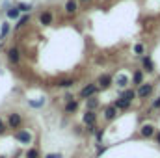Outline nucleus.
I'll use <instances>...</instances> for the list:
<instances>
[{
    "mask_svg": "<svg viewBox=\"0 0 160 158\" xmlns=\"http://www.w3.org/2000/svg\"><path fill=\"white\" fill-rule=\"evenodd\" d=\"M153 108H160V97L155 101V102H153Z\"/></svg>",
    "mask_w": 160,
    "mask_h": 158,
    "instance_id": "nucleus-28",
    "label": "nucleus"
},
{
    "mask_svg": "<svg viewBox=\"0 0 160 158\" xmlns=\"http://www.w3.org/2000/svg\"><path fill=\"white\" fill-rule=\"evenodd\" d=\"M114 106H116L118 110H127V108L130 106V102H128L127 99H123V97H119V99H118V101L114 102Z\"/></svg>",
    "mask_w": 160,
    "mask_h": 158,
    "instance_id": "nucleus-14",
    "label": "nucleus"
},
{
    "mask_svg": "<svg viewBox=\"0 0 160 158\" xmlns=\"http://www.w3.org/2000/svg\"><path fill=\"white\" fill-rule=\"evenodd\" d=\"M6 15H8V19L19 21V19H21V9H19L17 6H13V7H9V9H8V13H6Z\"/></svg>",
    "mask_w": 160,
    "mask_h": 158,
    "instance_id": "nucleus-11",
    "label": "nucleus"
},
{
    "mask_svg": "<svg viewBox=\"0 0 160 158\" xmlns=\"http://www.w3.org/2000/svg\"><path fill=\"white\" fill-rule=\"evenodd\" d=\"M15 140L19 143H22V145H28V143H32V134L28 130H17L15 132Z\"/></svg>",
    "mask_w": 160,
    "mask_h": 158,
    "instance_id": "nucleus-2",
    "label": "nucleus"
},
{
    "mask_svg": "<svg viewBox=\"0 0 160 158\" xmlns=\"http://www.w3.org/2000/svg\"><path fill=\"white\" fill-rule=\"evenodd\" d=\"M97 91H99V86L97 84H88V86H84L82 89H80V99H91V97H95L97 95Z\"/></svg>",
    "mask_w": 160,
    "mask_h": 158,
    "instance_id": "nucleus-1",
    "label": "nucleus"
},
{
    "mask_svg": "<svg viewBox=\"0 0 160 158\" xmlns=\"http://www.w3.org/2000/svg\"><path fill=\"white\" fill-rule=\"evenodd\" d=\"M30 104H32V106H36V108H39V106H43V104H45V99H41V101H32Z\"/></svg>",
    "mask_w": 160,
    "mask_h": 158,
    "instance_id": "nucleus-26",
    "label": "nucleus"
},
{
    "mask_svg": "<svg viewBox=\"0 0 160 158\" xmlns=\"http://www.w3.org/2000/svg\"><path fill=\"white\" fill-rule=\"evenodd\" d=\"M95 121H97V116H95V112H86L84 114V123L88 125V126H95Z\"/></svg>",
    "mask_w": 160,
    "mask_h": 158,
    "instance_id": "nucleus-10",
    "label": "nucleus"
},
{
    "mask_svg": "<svg viewBox=\"0 0 160 158\" xmlns=\"http://www.w3.org/2000/svg\"><path fill=\"white\" fill-rule=\"evenodd\" d=\"M52 21H54V17H52V11H48V9L43 11V13L39 15V22L43 24V26H50Z\"/></svg>",
    "mask_w": 160,
    "mask_h": 158,
    "instance_id": "nucleus-7",
    "label": "nucleus"
},
{
    "mask_svg": "<svg viewBox=\"0 0 160 158\" xmlns=\"http://www.w3.org/2000/svg\"><path fill=\"white\" fill-rule=\"evenodd\" d=\"M28 22H30V15L26 13V15H22V17H21L19 21H17V24H15V28H22V26H26Z\"/></svg>",
    "mask_w": 160,
    "mask_h": 158,
    "instance_id": "nucleus-20",
    "label": "nucleus"
},
{
    "mask_svg": "<svg viewBox=\"0 0 160 158\" xmlns=\"http://www.w3.org/2000/svg\"><path fill=\"white\" fill-rule=\"evenodd\" d=\"M142 136H143V138L155 136V126H153V125H143V126H142Z\"/></svg>",
    "mask_w": 160,
    "mask_h": 158,
    "instance_id": "nucleus-13",
    "label": "nucleus"
},
{
    "mask_svg": "<svg viewBox=\"0 0 160 158\" xmlns=\"http://www.w3.org/2000/svg\"><path fill=\"white\" fill-rule=\"evenodd\" d=\"M134 52H136V54H143V45H142V43L134 45Z\"/></svg>",
    "mask_w": 160,
    "mask_h": 158,
    "instance_id": "nucleus-25",
    "label": "nucleus"
},
{
    "mask_svg": "<svg viewBox=\"0 0 160 158\" xmlns=\"http://www.w3.org/2000/svg\"><path fill=\"white\" fill-rule=\"evenodd\" d=\"M132 84H134V86H142V84H143V73H142V71H136V73L132 75Z\"/></svg>",
    "mask_w": 160,
    "mask_h": 158,
    "instance_id": "nucleus-16",
    "label": "nucleus"
},
{
    "mask_svg": "<svg viewBox=\"0 0 160 158\" xmlns=\"http://www.w3.org/2000/svg\"><path fill=\"white\" fill-rule=\"evenodd\" d=\"M112 82H114V78L110 75H101L97 80V86H99V89H108L112 86Z\"/></svg>",
    "mask_w": 160,
    "mask_h": 158,
    "instance_id": "nucleus-4",
    "label": "nucleus"
},
{
    "mask_svg": "<svg viewBox=\"0 0 160 158\" xmlns=\"http://www.w3.org/2000/svg\"><path fill=\"white\" fill-rule=\"evenodd\" d=\"M80 2H89V0H80Z\"/></svg>",
    "mask_w": 160,
    "mask_h": 158,
    "instance_id": "nucleus-31",
    "label": "nucleus"
},
{
    "mask_svg": "<svg viewBox=\"0 0 160 158\" xmlns=\"http://www.w3.org/2000/svg\"><path fill=\"white\" fill-rule=\"evenodd\" d=\"M104 117L108 119V121H112V119H116L118 117V108L112 104V106H106L104 108Z\"/></svg>",
    "mask_w": 160,
    "mask_h": 158,
    "instance_id": "nucleus-9",
    "label": "nucleus"
},
{
    "mask_svg": "<svg viewBox=\"0 0 160 158\" xmlns=\"http://www.w3.org/2000/svg\"><path fill=\"white\" fill-rule=\"evenodd\" d=\"M142 62H143V67H145V71H149V73H151V71H155V65H153V62H151V58H147V56H143V60H142Z\"/></svg>",
    "mask_w": 160,
    "mask_h": 158,
    "instance_id": "nucleus-21",
    "label": "nucleus"
},
{
    "mask_svg": "<svg viewBox=\"0 0 160 158\" xmlns=\"http://www.w3.org/2000/svg\"><path fill=\"white\" fill-rule=\"evenodd\" d=\"M151 93H153V84H142V86H138V89H136V95H138L140 99H147Z\"/></svg>",
    "mask_w": 160,
    "mask_h": 158,
    "instance_id": "nucleus-3",
    "label": "nucleus"
},
{
    "mask_svg": "<svg viewBox=\"0 0 160 158\" xmlns=\"http://www.w3.org/2000/svg\"><path fill=\"white\" fill-rule=\"evenodd\" d=\"M78 11V0H67L65 2V13L67 15H75Z\"/></svg>",
    "mask_w": 160,
    "mask_h": 158,
    "instance_id": "nucleus-8",
    "label": "nucleus"
},
{
    "mask_svg": "<svg viewBox=\"0 0 160 158\" xmlns=\"http://www.w3.org/2000/svg\"><path fill=\"white\" fill-rule=\"evenodd\" d=\"M8 60L11 62V63H19L21 62V52H19V48H15V47H11L9 50H8Z\"/></svg>",
    "mask_w": 160,
    "mask_h": 158,
    "instance_id": "nucleus-5",
    "label": "nucleus"
},
{
    "mask_svg": "<svg viewBox=\"0 0 160 158\" xmlns=\"http://www.w3.org/2000/svg\"><path fill=\"white\" fill-rule=\"evenodd\" d=\"M78 110V101H67V104H65V114H73V112H77Z\"/></svg>",
    "mask_w": 160,
    "mask_h": 158,
    "instance_id": "nucleus-12",
    "label": "nucleus"
},
{
    "mask_svg": "<svg viewBox=\"0 0 160 158\" xmlns=\"http://www.w3.org/2000/svg\"><path fill=\"white\" fill-rule=\"evenodd\" d=\"M116 84H118L119 87H127V86H128V77H127V75H123V73H121V75H118Z\"/></svg>",
    "mask_w": 160,
    "mask_h": 158,
    "instance_id": "nucleus-17",
    "label": "nucleus"
},
{
    "mask_svg": "<svg viewBox=\"0 0 160 158\" xmlns=\"http://www.w3.org/2000/svg\"><path fill=\"white\" fill-rule=\"evenodd\" d=\"M121 97H123V99H127L128 102H132V99H134V97H138V95H136V91H134V89H125V91L121 93Z\"/></svg>",
    "mask_w": 160,
    "mask_h": 158,
    "instance_id": "nucleus-18",
    "label": "nucleus"
},
{
    "mask_svg": "<svg viewBox=\"0 0 160 158\" xmlns=\"http://www.w3.org/2000/svg\"><path fill=\"white\" fill-rule=\"evenodd\" d=\"M8 32H9V22H4L2 24V30H0V41L8 36Z\"/></svg>",
    "mask_w": 160,
    "mask_h": 158,
    "instance_id": "nucleus-23",
    "label": "nucleus"
},
{
    "mask_svg": "<svg viewBox=\"0 0 160 158\" xmlns=\"http://www.w3.org/2000/svg\"><path fill=\"white\" fill-rule=\"evenodd\" d=\"M157 141H158V143H160V132H158V134H157Z\"/></svg>",
    "mask_w": 160,
    "mask_h": 158,
    "instance_id": "nucleus-30",
    "label": "nucleus"
},
{
    "mask_svg": "<svg viewBox=\"0 0 160 158\" xmlns=\"http://www.w3.org/2000/svg\"><path fill=\"white\" fill-rule=\"evenodd\" d=\"M45 158H62V155H60V153H58V155H47Z\"/></svg>",
    "mask_w": 160,
    "mask_h": 158,
    "instance_id": "nucleus-29",
    "label": "nucleus"
},
{
    "mask_svg": "<svg viewBox=\"0 0 160 158\" xmlns=\"http://www.w3.org/2000/svg\"><path fill=\"white\" fill-rule=\"evenodd\" d=\"M86 104H88V110H89V112H93V110L99 106V99H97V97H91V99H88V101H86Z\"/></svg>",
    "mask_w": 160,
    "mask_h": 158,
    "instance_id": "nucleus-19",
    "label": "nucleus"
},
{
    "mask_svg": "<svg viewBox=\"0 0 160 158\" xmlns=\"http://www.w3.org/2000/svg\"><path fill=\"white\" fill-rule=\"evenodd\" d=\"M56 86H58V87H73V86H75V80L73 78H62V80L56 82Z\"/></svg>",
    "mask_w": 160,
    "mask_h": 158,
    "instance_id": "nucleus-15",
    "label": "nucleus"
},
{
    "mask_svg": "<svg viewBox=\"0 0 160 158\" xmlns=\"http://www.w3.org/2000/svg\"><path fill=\"white\" fill-rule=\"evenodd\" d=\"M4 130H6V125H4V121L0 119V134H4Z\"/></svg>",
    "mask_w": 160,
    "mask_h": 158,
    "instance_id": "nucleus-27",
    "label": "nucleus"
},
{
    "mask_svg": "<svg viewBox=\"0 0 160 158\" xmlns=\"http://www.w3.org/2000/svg\"><path fill=\"white\" fill-rule=\"evenodd\" d=\"M8 123H9V128H19V126L22 125V117H21L19 114H9Z\"/></svg>",
    "mask_w": 160,
    "mask_h": 158,
    "instance_id": "nucleus-6",
    "label": "nucleus"
},
{
    "mask_svg": "<svg viewBox=\"0 0 160 158\" xmlns=\"http://www.w3.org/2000/svg\"><path fill=\"white\" fill-rule=\"evenodd\" d=\"M38 156H39L38 149H28V153H26V158H38Z\"/></svg>",
    "mask_w": 160,
    "mask_h": 158,
    "instance_id": "nucleus-24",
    "label": "nucleus"
},
{
    "mask_svg": "<svg viewBox=\"0 0 160 158\" xmlns=\"http://www.w3.org/2000/svg\"><path fill=\"white\" fill-rule=\"evenodd\" d=\"M17 7L21 9V13H24V15H26V13H30V9H32V4H24V2H19V4H17Z\"/></svg>",
    "mask_w": 160,
    "mask_h": 158,
    "instance_id": "nucleus-22",
    "label": "nucleus"
}]
</instances>
